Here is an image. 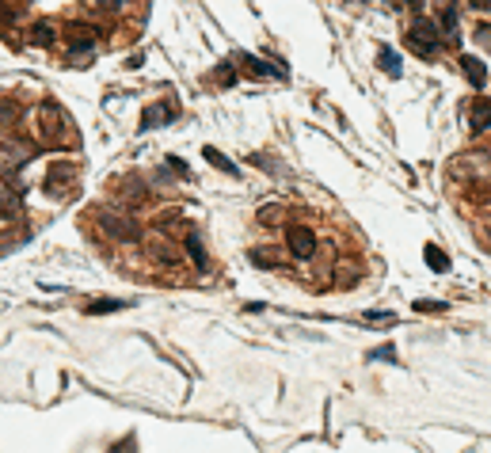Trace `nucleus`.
Wrapping results in <instances>:
<instances>
[{"label":"nucleus","mask_w":491,"mask_h":453,"mask_svg":"<svg viewBox=\"0 0 491 453\" xmlns=\"http://www.w3.org/2000/svg\"><path fill=\"white\" fill-rule=\"evenodd\" d=\"M65 46L69 50H96V31H92L88 23H69L65 27Z\"/></svg>","instance_id":"20e7f679"},{"label":"nucleus","mask_w":491,"mask_h":453,"mask_svg":"<svg viewBox=\"0 0 491 453\" xmlns=\"http://www.w3.org/2000/svg\"><path fill=\"white\" fill-rule=\"evenodd\" d=\"M472 8H480V12H491V0H468Z\"/></svg>","instance_id":"a878e982"},{"label":"nucleus","mask_w":491,"mask_h":453,"mask_svg":"<svg viewBox=\"0 0 491 453\" xmlns=\"http://www.w3.org/2000/svg\"><path fill=\"white\" fill-rule=\"evenodd\" d=\"M69 187H73V168L69 164L50 168V175H46V194H61V191H69Z\"/></svg>","instance_id":"423d86ee"},{"label":"nucleus","mask_w":491,"mask_h":453,"mask_svg":"<svg viewBox=\"0 0 491 453\" xmlns=\"http://www.w3.org/2000/svg\"><path fill=\"white\" fill-rule=\"evenodd\" d=\"M240 65H244L248 73H256V77H286V73H282L278 65H267V61L251 58V54H240Z\"/></svg>","instance_id":"9d476101"},{"label":"nucleus","mask_w":491,"mask_h":453,"mask_svg":"<svg viewBox=\"0 0 491 453\" xmlns=\"http://www.w3.org/2000/svg\"><path fill=\"white\" fill-rule=\"evenodd\" d=\"M31 39L39 42V46H50V42H54V27H50V23H39V27H35V35H31Z\"/></svg>","instance_id":"6ab92c4d"},{"label":"nucleus","mask_w":491,"mask_h":453,"mask_svg":"<svg viewBox=\"0 0 491 453\" xmlns=\"http://www.w3.org/2000/svg\"><path fill=\"white\" fill-rule=\"evenodd\" d=\"M370 362H392V347H377V351H370Z\"/></svg>","instance_id":"412c9836"},{"label":"nucleus","mask_w":491,"mask_h":453,"mask_svg":"<svg viewBox=\"0 0 491 453\" xmlns=\"http://www.w3.org/2000/svg\"><path fill=\"white\" fill-rule=\"evenodd\" d=\"M434 8H438V27L446 35H453V27H457V0H434Z\"/></svg>","instance_id":"1a4fd4ad"},{"label":"nucleus","mask_w":491,"mask_h":453,"mask_svg":"<svg viewBox=\"0 0 491 453\" xmlns=\"http://www.w3.org/2000/svg\"><path fill=\"white\" fill-rule=\"evenodd\" d=\"M118 191H122V198H126L130 206H141V202H145V183H141L137 175L118 179ZM126 202H122V206H126Z\"/></svg>","instance_id":"0eeeda50"},{"label":"nucleus","mask_w":491,"mask_h":453,"mask_svg":"<svg viewBox=\"0 0 491 453\" xmlns=\"http://www.w3.org/2000/svg\"><path fill=\"white\" fill-rule=\"evenodd\" d=\"M377 65H381V73H389V77H396V80H400V73H404V61L396 58L392 50H381V54H377Z\"/></svg>","instance_id":"4468645a"},{"label":"nucleus","mask_w":491,"mask_h":453,"mask_svg":"<svg viewBox=\"0 0 491 453\" xmlns=\"http://www.w3.org/2000/svg\"><path fill=\"white\" fill-rule=\"evenodd\" d=\"M415 309H419V313H442V301H415Z\"/></svg>","instance_id":"4be33fe9"},{"label":"nucleus","mask_w":491,"mask_h":453,"mask_svg":"<svg viewBox=\"0 0 491 453\" xmlns=\"http://www.w3.org/2000/svg\"><path fill=\"white\" fill-rule=\"evenodd\" d=\"M476 42H480V46H491V27H480V31H476Z\"/></svg>","instance_id":"b1692460"},{"label":"nucleus","mask_w":491,"mask_h":453,"mask_svg":"<svg viewBox=\"0 0 491 453\" xmlns=\"http://www.w3.org/2000/svg\"><path fill=\"white\" fill-rule=\"evenodd\" d=\"M187 252L194 256V267H198V271H206V267H210V263H206V252H202V244H198L194 232H187Z\"/></svg>","instance_id":"dca6fc26"},{"label":"nucleus","mask_w":491,"mask_h":453,"mask_svg":"<svg viewBox=\"0 0 491 453\" xmlns=\"http://www.w3.org/2000/svg\"><path fill=\"white\" fill-rule=\"evenodd\" d=\"M168 164H172L179 175H187V172H191V168H187V164H183V160H179V156H168Z\"/></svg>","instance_id":"393cba45"},{"label":"nucleus","mask_w":491,"mask_h":453,"mask_svg":"<svg viewBox=\"0 0 491 453\" xmlns=\"http://www.w3.org/2000/svg\"><path fill=\"white\" fill-rule=\"evenodd\" d=\"M461 69L468 73V84H472V88H484V84H487V65L480 61V58L465 54V58H461Z\"/></svg>","instance_id":"6e6552de"},{"label":"nucleus","mask_w":491,"mask_h":453,"mask_svg":"<svg viewBox=\"0 0 491 453\" xmlns=\"http://www.w3.org/2000/svg\"><path fill=\"white\" fill-rule=\"evenodd\" d=\"M286 244L297 259H313V252H316V237H313V229H305V225H290Z\"/></svg>","instance_id":"7ed1b4c3"},{"label":"nucleus","mask_w":491,"mask_h":453,"mask_svg":"<svg viewBox=\"0 0 491 453\" xmlns=\"http://www.w3.org/2000/svg\"><path fill=\"white\" fill-rule=\"evenodd\" d=\"M111 4H115V0H111Z\"/></svg>","instance_id":"bb28decb"},{"label":"nucleus","mask_w":491,"mask_h":453,"mask_svg":"<svg viewBox=\"0 0 491 453\" xmlns=\"http://www.w3.org/2000/svg\"><path fill=\"white\" fill-rule=\"evenodd\" d=\"M278 217H282V206H263V210H259V221L263 225H275Z\"/></svg>","instance_id":"aec40b11"},{"label":"nucleus","mask_w":491,"mask_h":453,"mask_svg":"<svg viewBox=\"0 0 491 453\" xmlns=\"http://www.w3.org/2000/svg\"><path fill=\"white\" fill-rule=\"evenodd\" d=\"M23 206L20 198H15V191H8V187H0V217H20Z\"/></svg>","instance_id":"f8f14e48"},{"label":"nucleus","mask_w":491,"mask_h":453,"mask_svg":"<svg viewBox=\"0 0 491 453\" xmlns=\"http://www.w3.org/2000/svg\"><path fill=\"white\" fill-rule=\"evenodd\" d=\"M408 46L415 54H423V58H427V54H434L438 50V27H434L430 20H415L411 23V31H408Z\"/></svg>","instance_id":"f03ea898"},{"label":"nucleus","mask_w":491,"mask_h":453,"mask_svg":"<svg viewBox=\"0 0 491 453\" xmlns=\"http://www.w3.org/2000/svg\"><path fill=\"white\" fill-rule=\"evenodd\" d=\"M122 309V301H99V305H92V313H115Z\"/></svg>","instance_id":"5701e85b"},{"label":"nucleus","mask_w":491,"mask_h":453,"mask_svg":"<svg viewBox=\"0 0 491 453\" xmlns=\"http://www.w3.org/2000/svg\"><path fill=\"white\" fill-rule=\"evenodd\" d=\"M213 80L221 84V88H232V84H236V73H232V65H221V69L213 73Z\"/></svg>","instance_id":"a211bd4d"},{"label":"nucleus","mask_w":491,"mask_h":453,"mask_svg":"<svg viewBox=\"0 0 491 453\" xmlns=\"http://www.w3.org/2000/svg\"><path fill=\"white\" fill-rule=\"evenodd\" d=\"M248 256H251V263H256V267H275L278 252H275V248H251Z\"/></svg>","instance_id":"f3484780"},{"label":"nucleus","mask_w":491,"mask_h":453,"mask_svg":"<svg viewBox=\"0 0 491 453\" xmlns=\"http://www.w3.org/2000/svg\"><path fill=\"white\" fill-rule=\"evenodd\" d=\"M175 111L172 107H149L145 118H141V130H153V126H164V122H172Z\"/></svg>","instance_id":"9b49d317"},{"label":"nucleus","mask_w":491,"mask_h":453,"mask_svg":"<svg viewBox=\"0 0 491 453\" xmlns=\"http://www.w3.org/2000/svg\"><path fill=\"white\" fill-rule=\"evenodd\" d=\"M92 217H96V225L107 232L111 240H118V244H137L141 240V229H137L134 217H126V213H118V210H96Z\"/></svg>","instance_id":"f257e3e1"},{"label":"nucleus","mask_w":491,"mask_h":453,"mask_svg":"<svg viewBox=\"0 0 491 453\" xmlns=\"http://www.w3.org/2000/svg\"><path fill=\"white\" fill-rule=\"evenodd\" d=\"M206 160H210V164H213V168H221V172H225V175H240V168H236V164H232V160H229V156H225V153H217V149H213V145H210V149H206Z\"/></svg>","instance_id":"2eb2a0df"},{"label":"nucleus","mask_w":491,"mask_h":453,"mask_svg":"<svg viewBox=\"0 0 491 453\" xmlns=\"http://www.w3.org/2000/svg\"><path fill=\"white\" fill-rule=\"evenodd\" d=\"M423 256H427L430 271H438V275H446V271H449V259H446V252H442L438 244H427V248H423Z\"/></svg>","instance_id":"ddd939ff"},{"label":"nucleus","mask_w":491,"mask_h":453,"mask_svg":"<svg viewBox=\"0 0 491 453\" xmlns=\"http://www.w3.org/2000/svg\"><path fill=\"white\" fill-rule=\"evenodd\" d=\"M468 111H472V115H468V130H472V134H484V130L491 126V99H476Z\"/></svg>","instance_id":"39448f33"}]
</instances>
